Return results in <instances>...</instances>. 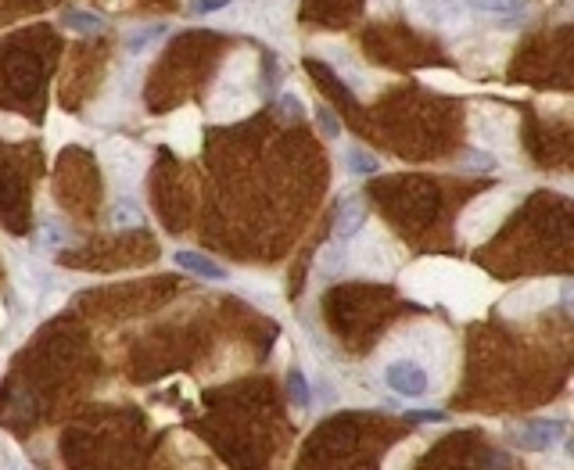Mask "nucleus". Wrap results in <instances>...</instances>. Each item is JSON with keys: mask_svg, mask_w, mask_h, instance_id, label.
<instances>
[{"mask_svg": "<svg viewBox=\"0 0 574 470\" xmlns=\"http://www.w3.org/2000/svg\"><path fill=\"white\" fill-rule=\"evenodd\" d=\"M385 381H388V388H392V392H399V395H406V399L427 395V388H431L427 370H424V366H417L413 359H395V362H388Z\"/></svg>", "mask_w": 574, "mask_h": 470, "instance_id": "1", "label": "nucleus"}, {"mask_svg": "<svg viewBox=\"0 0 574 470\" xmlns=\"http://www.w3.org/2000/svg\"><path fill=\"white\" fill-rule=\"evenodd\" d=\"M567 434V420H556V417H542V420H531L517 431V442L524 449H549L556 445L560 438Z\"/></svg>", "mask_w": 574, "mask_h": 470, "instance_id": "2", "label": "nucleus"}, {"mask_svg": "<svg viewBox=\"0 0 574 470\" xmlns=\"http://www.w3.org/2000/svg\"><path fill=\"white\" fill-rule=\"evenodd\" d=\"M176 266L187 269V273H195V276H205V280H227L230 276L219 262H212L202 251H176Z\"/></svg>", "mask_w": 574, "mask_h": 470, "instance_id": "3", "label": "nucleus"}, {"mask_svg": "<svg viewBox=\"0 0 574 470\" xmlns=\"http://www.w3.org/2000/svg\"><path fill=\"white\" fill-rule=\"evenodd\" d=\"M363 223H366V209H363V202L348 198V202L341 205V212H338L334 237H338V241H348V237H355V234L363 230Z\"/></svg>", "mask_w": 574, "mask_h": 470, "instance_id": "4", "label": "nucleus"}, {"mask_svg": "<svg viewBox=\"0 0 574 470\" xmlns=\"http://www.w3.org/2000/svg\"><path fill=\"white\" fill-rule=\"evenodd\" d=\"M470 4L489 15H517V19H524L528 12V0H470Z\"/></svg>", "mask_w": 574, "mask_h": 470, "instance_id": "5", "label": "nucleus"}, {"mask_svg": "<svg viewBox=\"0 0 574 470\" xmlns=\"http://www.w3.org/2000/svg\"><path fill=\"white\" fill-rule=\"evenodd\" d=\"M287 395H291V406H299V410H306L309 406V381H306V373L302 370H291L287 373Z\"/></svg>", "mask_w": 574, "mask_h": 470, "instance_id": "6", "label": "nucleus"}, {"mask_svg": "<svg viewBox=\"0 0 574 470\" xmlns=\"http://www.w3.org/2000/svg\"><path fill=\"white\" fill-rule=\"evenodd\" d=\"M158 36H165V26H151V29H140V33H130L126 36V51L130 54H140L151 40H158Z\"/></svg>", "mask_w": 574, "mask_h": 470, "instance_id": "7", "label": "nucleus"}, {"mask_svg": "<svg viewBox=\"0 0 574 470\" xmlns=\"http://www.w3.org/2000/svg\"><path fill=\"white\" fill-rule=\"evenodd\" d=\"M348 169H352V172H359V176H373V172L380 169V162H377L373 155H366V151L352 147V151H348Z\"/></svg>", "mask_w": 574, "mask_h": 470, "instance_id": "8", "label": "nucleus"}, {"mask_svg": "<svg viewBox=\"0 0 574 470\" xmlns=\"http://www.w3.org/2000/svg\"><path fill=\"white\" fill-rule=\"evenodd\" d=\"M65 26L76 33H93V29H101V19L90 12H72V15H65Z\"/></svg>", "mask_w": 574, "mask_h": 470, "instance_id": "9", "label": "nucleus"}, {"mask_svg": "<svg viewBox=\"0 0 574 470\" xmlns=\"http://www.w3.org/2000/svg\"><path fill=\"white\" fill-rule=\"evenodd\" d=\"M459 165H463V169H474V172H489V169H496L499 162H496L489 151H470V155H466Z\"/></svg>", "mask_w": 574, "mask_h": 470, "instance_id": "10", "label": "nucleus"}, {"mask_svg": "<svg viewBox=\"0 0 574 470\" xmlns=\"http://www.w3.org/2000/svg\"><path fill=\"white\" fill-rule=\"evenodd\" d=\"M406 420H413V424H442L445 413H442V410H410Z\"/></svg>", "mask_w": 574, "mask_h": 470, "instance_id": "11", "label": "nucleus"}, {"mask_svg": "<svg viewBox=\"0 0 574 470\" xmlns=\"http://www.w3.org/2000/svg\"><path fill=\"white\" fill-rule=\"evenodd\" d=\"M227 4H230V0H195V4H190V12H195V15H209V12H219Z\"/></svg>", "mask_w": 574, "mask_h": 470, "instance_id": "12", "label": "nucleus"}, {"mask_svg": "<svg viewBox=\"0 0 574 470\" xmlns=\"http://www.w3.org/2000/svg\"><path fill=\"white\" fill-rule=\"evenodd\" d=\"M316 119H320V126H323L327 137H338V133H341V130H338V119H334L327 108H316Z\"/></svg>", "mask_w": 574, "mask_h": 470, "instance_id": "13", "label": "nucleus"}, {"mask_svg": "<svg viewBox=\"0 0 574 470\" xmlns=\"http://www.w3.org/2000/svg\"><path fill=\"white\" fill-rule=\"evenodd\" d=\"M116 223H137V209L119 205V209H116Z\"/></svg>", "mask_w": 574, "mask_h": 470, "instance_id": "14", "label": "nucleus"}, {"mask_svg": "<svg viewBox=\"0 0 574 470\" xmlns=\"http://www.w3.org/2000/svg\"><path fill=\"white\" fill-rule=\"evenodd\" d=\"M563 306H567V309H574V284H567V288H563Z\"/></svg>", "mask_w": 574, "mask_h": 470, "instance_id": "15", "label": "nucleus"}]
</instances>
